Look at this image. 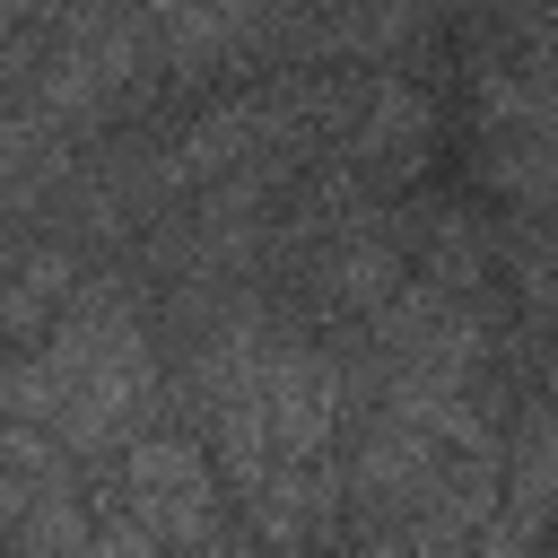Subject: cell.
<instances>
[{"label": "cell", "instance_id": "1", "mask_svg": "<svg viewBox=\"0 0 558 558\" xmlns=\"http://www.w3.org/2000/svg\"><path fill=\"white\" fill-rule=\"evenodd\" d=\"M174 357V410L209 436L262 549H340L357 375L331 340L288 323L262 288L157 323Z\"/></svg>", "mask_w": 558, "mask_h": 558}, {"label": "cell", "instance_id": "2", "mask_svg": "<svg viewBox=\"0 0 558 558\" xmlns=\"http://www.w3.org/2000/svg\"><path fill=\"white\" fill-rule=\"evenodd\" d=\"M166 410H174V357L148 288L122 262H96L78 305L0 366V418H35L70 453H113Z\"/></svg>", "mask_w": 558, "mask_h": 558}, {"label": "cell", "instance_id": "3", "mask_svg": "<svg viewBox=\"0 0 558 558\" xmlns=\"http://www.w3.org/2000/svg\"><path fill=\"white\" fill-rule=\"evenodd\" d=\"M87 497V558H148V549H262L209 436L166 410L113 453H78Z\"/></svg>", "mask_w": 558, "mask_h": 558}, {"label": "cell", "instance_id": "4", "mask_svg": "<svg viewBox=\"0 0 558 558\" xmlns=\"http://www.w3.org/2000/svg\"><path fill=\"white\" fill-rule=\"evenodd\" d=\"M549 541H558V349L541 340V366L506 418V488H497L488 558L549 549Z\"/></svg>", "mask_w": 558, "mask_h": 558}, {"label": "cell", "instance_id": "5", "mask_svg": "<svg viewBox=\"0 0 558 558\" xmlns=\"http://www.w3.org/2000/svg\"><path fill=\"white\" fill-rule=\"evenodd\" d=\"M87 279H96V253L78 235H61V227H9V262H0V331H9V349L44 340L78 305Z\"/></svg>", "mask_w": 558, "mask_h": 558}]
</instances>
